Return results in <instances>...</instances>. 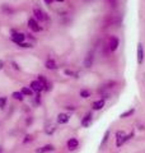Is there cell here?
Instances as JSON below:
<instances>
[{"instance_id":"6da1fadb","label":"cell","mask_w":145,"mask_h":153,"mask_svg":"<svg viewBox=\"0 0 145 153\" xmlns=\"http://www.w3.org/2000/svg\"><path fill=\"white\" fill-rule=\"evenodd\" d=\"M127 135L125 131H117L116 133V146L117 147H121L124 144L125 142H127Z\"/></svg>"},{"instance_id":"7a4b0ae2","label":"cell","mask_w":145,"mask_h":153,"mask_svg":"<svg viewBox=\"0 0 145 153\" xmlns=\"http://www.w3.org/2000/svg\"><path fill=\"white\" fill-rule=\"evenodd\" d=\"M45 84L46 83H41L40 80H33V82L31 83V89L33 91V92H41V91L45 89Z\"/></svg>"},{"instance_id":"3957f363","label":"cell","mask_w":145,"mask_h":153,"mask_svg":"<svg viewBox=\"0 0 145 153\" xmlns=\"http://www.w3.org/2000/svg\"><path fill=\"white\" fill-rule=\"evenodd\" d=\"M33 16H35V19H36V21H45V19H46L45 13H43L41 9H38V8H35V9H33Z\"/></svg>"},{"instance_id":"277c9868","label":"cell","mask_w":145,"mask_h":153,"mask_svg":"<svg viewBox=\"0 0 145 153\" xmlns=\"http://www.w3.org/2000/svg\"><path fill=\"white\" fill-rule=\"evenodd\" d=\"M28 26H30V28L32 31H35V32H38V31H41V27L38 26V23L35 18H31L30 21H28Z\"/></svg>"},{"instance_id":"5b68a950","label":"cell","mask_w":145,"mask_h":153,"mask_svg":"<svg viewBox=\"0 0 145 153\" xmlns=\"http://www.w3.org/2000/svg\"><path fill=\"white\" fill-rule=\"evenodd\" d=\"M79 146V142L78 139H75V138H71V139H69V142H67V149L69 151H75L76 148H78Z\"/></svg>"},{"instance_id":"8992f818","label":"cell","mask_w":145,"mask_h":153,"mask_svg":"<svg viewBox=\"0 0 145 153\" xmlns=\"http://www.w3.org/2000/svg\"><path fill=\"white\" fill-rule=\"evenodd\" d=\"M12 40L16 42V44H22V42L26 40V35H23V33H14L13 37H12Z\"/></svg>"},{"instance_id":"52a82bcc","label":"cell","mask_w":145,"mask_h":153,"mask_svg":"<svg viewBox=\"0 0 145 153\" xmlns=\"http://www.w3.org/2000/svg\"><path fill=\"white\" fill-rule=\"evenodd\" d=\"M93 59H94V56H93V52H89L88 55H87L85 57V60H84V66L85 68H92V65H93Z\"/></svg>"},{"instance_id":"ba28073f","label":"cell","mask_w":145,"mask_h":153,"mask_svg":"<svg viewBox=\"0 0 145 153\" xmlns=\"http://www.w3.org/2000/svg\"><path fill=\"white\" fill-rule=\"evenodd\" d=\"M118 47V38L117 37H111L109 38V50L116 51Z\"/></svg>"},{"instance_id":"9c48e42d","label":"cell","mask_w":145,"mask_h":153,"mask_svg":"<svg viewBox=\"0 0 145 153\" xmlns=\"http://www.w3.org/2000/svg\"><path fill=\"white\" fill-rule=\"evenodd\" d=\"M54 149H55L54 146L47 144V146H43V147L37 148V149H36V153H46V152H52Z\"/></svg>"},{"instance_id":"30bf717a","label":"cell","mask_w":145,"mask_h":153,"mask_svg":"<svg viewBox=\"0 0 145 153\" xmlns=\"http://www.w3.org/2000/svg\"><path fill=\"white\" fill-rule=\"evenodd\" d=\"M144 60V49H143V45L139 44L138 45V63L141 64Z\"/></svg>"},{"instance_id":"8fae6325","label":"cell","mask_w":145,"mask_h":153,"mask_svg":"<svg viewBox=\"0 0 145 153\" xmlns=\"http://www.w3.org/2000/svg\"><path fill=\"white\" fill-rule=\"evenodd\" d=\"M56 131V124H48V125H46V128H45V133L46 134H48V135H52Z\"/></svg>"},{"instance_id":"7c38bea8","label":"cell","mask_w":145,"mask_h":153,"mask_svg":"<svg viewBox=\"0 0 145 153\" xmlns=\"http://www.w3.org/2000/svg\"><path fill=\"white\" fill-rule=\"evenodd\" d=\"M69 121V115L67 114H59L57 115V123L59 124H66Z\"/></svg>"},{"instance_id":"4fadbf2b","label":"cell","mask_w":145,"mask_h":153,"mask_svg":"<svg viewBox=\"0 0 145 153\" xmlns=\"http://www.w3.org/2000/svg\"><path fill=\"white\" fill-rule=\"evenodd\" d=\"M90 123H92V114H87L83 117V120H81V125L84 128H87V126L90 125Z\"/></svg>"},{"instance_id":"5bb4252c","label":"cell","mask_w":145,"mask_h":153,"mask_svg":"<svg viewBox=\"0 0 145 153\" xmlns=\"http://www.w3.org/2000/svg\"><path fill=\"white\" fill-rule=\"evenodd\" d=\"M104 107V100H98L93 103V110H101Z\"/></svg>"},{"instance_id":"9a60e30c","label":"cell","mask_w":145,"mask_h":153,"mask_svg":"<svg viewBox=\"0 0 145 153\" xmlns=\"http://www.w3.org/2000/svg\"><path fill=\"white\" fill-rule=\"evenodd\" d=\"M46 68L47 69H50V70H52V69H55L56 68V63L52 59H48L47 61H46Z\"/></svg>"},{"instance_id":"2e32d148","label":"cell","mask_w":145,"mask_h":153,"mask_svg":"<svg viewBox=\"0 0 145 153\" xmlns=\"http://www.w3.org/2000/svg\"><path fill=\"white\" fill-rule=\"evenodd\" d=\"M22 94L23 96H32L33 94V91L31 89V88H28V87H24V88H22Z\"/></svg>"},{"instance_id":"e0dca14e","label":"cell","mask_w":145,"mask_h":153,"mask_svg":"<svg viewBox=\"0 0 145 153\" xmlns=\"http://www.w3.org/2000/svg\"><path fill=\"white\" fill-rule=\"evenodd\" d=\"M12 96H13L14 100H18V101H23V94H22V92H14Z\"/></svg>"},{"instance_id":"ac0fdd59","label":"cell","mask_w":145,"mask_h":153,"mask_svg":"<svg viewBox=\"0 0 145 153\" xmlns=\"http://www.w3.org/2000/svg\"><path fill=\"white\" fill-rule=\"evenodd\" d=\"M80 96L83 98H88L89 96H90V91H88V89H81L80 91Z\"/></svg>"},{"instance_id":"d6986e66","label":"cell","mask_w":145,"mask_h":153,"mask_svg":"<svg viewBox=\"0 0 145 153\" xmlns=\"http://www.w3.org/2000/svg\"><path fill=\"white\" fill-rule=\"evenodd\" d=\"M134 111L135 110L134 108H131V110H129V111H126V112H124V114H121V119H125V117H127V116H130V115H132L134 114Z\"/></svg>"},{"instance_id":"ffe728a7","label":"cell","mask_w":145,"mask_h":153,"mask_svg":"<svg viewBox=\"0 0 145 153\" xmlns=\"http://www.w3.org/2000/svg\"><path fill=\"white\" fill-rule=\"evenodd\" d=\"M7 105V97H0V108H4Z\"/></svg>"},{"instance_id":"44dd1931","label":"cell","mask_w":145,"mask_h":153,"mask_svg":"<svg viewBox=\"0 0 145 153\" xmlns=\"http://www.w3.org/2000/svg\"><path fill=\"white\" fill-rule=\"evenodd\" d=\"M108 137H109V130H107V131L104 133V138H103V140H102V144H101V146H103L104 143L108 140Z\"/></svg>"},{"instance_id":"7402d4cb","label":"cell","mask_w":145,"mask_h":153,"mask_svg":"<svg viewBox=\"0 0 145 153\" xmlns=\"http://www.w3.org/2000/svg\"><path fill=\"white\" fill-rule=\"evenodd\" d=\"M31 140H32V135H27L26 138H24L23 143H28V142H31Z\"/></svg>"},{"instance_id":"603a6c76","label":"cell","mask_w":145,"mask_h":153,"mask_svg":"<svg viewBox=\"0 0 145 153\" xmlns=\"http://www.w3.org/2000/svg\"><path fill=\"white\" fill-rule=\"evenodd\" d=\"M19 46L21 47H32L31 44H24V42H22V44H19Z\"/></svg>"},{"instance_id":"cb8c5ba5","label":"cell","mask_w":145,"mask_h":153,"mask_svg":"<svg viewBox=\"0 0 145 153\" xmlns=\"http://www.w3.org/2000/svg\"><path fill=\"white\" fill-rule=\"evenodd\" d=\"M12 65H13V68H14V69L19 70V66H18V64H17V63H12Z\"/></svg>"},{"instance_id":"d4e9b609","label":"cell","mask_w":145,"mask_h":153,"mask_svg":"<svg viewBox=\"0 0 145 153\" xmlns=\"http://www.w3.org/2000/svg\"><path fill=\"white\" fill-rule=\"evenodd\" d=\"M3 66H4V61H3V60H0V70L3 69Z\"/></svg>"},{"instance_id":"484cf974","label":"cell","mask_w":145,"mask_h":153,"mask_svg":"<svg viewBox=\"0 0 145 153\" xmlns=\"http://www.w3.org/2000/svg\"><path fill=\"white\" fill-rule=\"evenodd\" d=\"M45 1H46L47 4H51V3H52V0H45Z\"/></svg>"},{"instance_id":"4316f807","label":"cell","mask_w":145,"mask_h":153,"mask_svg":"<svg viewBox=\"0 0 145 153\" xmlns=\"http://www.w3.org/2000/svg\"><path fill=\"white\" fill-rule=\"evenodd\" d=\"M56 1H59V3H61V1H64V0H56Z\"/></svg>"},{"instance_id":"83f0119b","label":"cell","mask_w":145,"mask_h":153,"mask_svg":"<svg viewBox=\"0 0 145 153\" xmlns=\"http://www.w3.org/2000/svg\"><path fill=\"white\" fill-rule=\"evenodd\" d=\"M0 153H1V148H0Z\"/></svg>"}]
</instances>
